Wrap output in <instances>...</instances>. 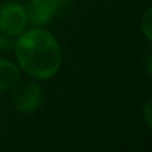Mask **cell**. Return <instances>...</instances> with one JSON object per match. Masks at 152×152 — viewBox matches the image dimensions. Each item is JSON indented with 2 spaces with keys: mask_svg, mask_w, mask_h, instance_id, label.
I'll use <instances>...</instances> for the list:
<instances>
[{
  "mask_svg": "<svg viewBox=\"0 0 152 152\" xmlns=\"http://www.w3.org/2000/svg\"><path fill=\"white\" fill-rule=\"evenodd\" d=\"M14 51L20 67L34 79H49L61 67L63 52L60 43L40 27L20 33Z\"/></svg>",
  "mask_w": 152,
  "mask_h": 152,
  "instance_id": "obj_1",
  "label": "cell"
},
{
  "mask_svg": "<svg viewBox=\"0 0 152 152\" xmlns=\"http://www.w3.org/2000/svg\"><path fill=\"white\" fill-rule=\"evenodd\" d=\"M28 20L26 8L17 2H8L0 8V31L17 37L26 30Z\"/></svg>",
  "mask_w": 152,
  "mask_h": 152,
  "instance_id": "obj_2",
  "label": "cell"
},
{
  "mask_svg": "<svg viewBox=\"0 0 152 152\" xmlns=\"http://www.w3.org/2000/svg\"><path fill=\"white\" fill-rule=\"evenodd\" d=\"M12 102L18 112H24V113L34 112L43 103L42 88L33 81L24 82L14 91Z\"/></svg>",
  "mask_w": 152,
  "mask_h": 152,
  "instance_id": "obj_3",
  "label": "cell"
},
{
  "mask_svg": "<svg viewBox=\"0 0 152 152\" xmlns=\"http://www.w3.org/2000/svg\"><path fill=\"white\" fill-rule=\"evenodd\" d=\"M27 20L36 27H42L49 24L54 18L48 5V0H28L26 6Z\"/></svg>",
  "mask_w": 152,
  "mask_h": 152,
  "instance_id": "obj_4",
  "label": "cell"
},
{
  "mask_svg": "<svg viewBox=\"0 0 152 152\" xmlns=\"http://www.w3.org/2000/svg\"><path fill=\"white\" fill-rule=\"evenodd\" d=\"M20 81V69L9 60H0V93L12 90Z\"/></svg>",
  "mask_w": 152,
  "mask_h": 152,
  "instance_id": "obj_5",
  "label": "cell"
},
{
  "mask_svg": "<svg viewBox=\"0 0 152 152\" xmlns=\"http://www.w3.org/2000/svg\"><path fill=\"white\" fill-rule=\"evenodd\" d=\"M48 5L52 14V18H61L69 14L73 8L72 0H48Z\"/></svg>",
  "mask_w": 152,
  "mask_h": 152,
  "instance_id": "obj_6",
  "label": "cell"
},
{
  "mask_svg": "<svg viewBox=\"0 0 152 152\" xmlns=\"http://www.w3.org/2000/svg\"><path fill=\"white\" fill-rule=\"evenodd\" d=\"M145 37L151 42L152 36H151V9H146L145 15H143V20H142V26H140Z\"/></svg>",
  "mask_w": 152,
  "mask_h": 152,
  "instance_id": "obj_7",
  "label": "cell"
},
{
  "mask_svg": "<svg viewBox=\"0 0 152 152\" xmlns=\"http://www.w3.org/2000/svg\"><path fill=\"white\" fill-rule=\"evenodd\" d=\"M14 40H12V36H8L5 33L0 31V51H11L14 49Z\"/></svg>",
  "mask_w": 152,
  "mask_h": 152,
  "instance_id": "obj_8",
  "label": "cell"
},
{
  "mask_svg": "<svg viewBox=\"0 0 152 152\" xmlns=\"http://www.w3.org/2000/svg\"><path fill=\"white\" fill-rule=\"evenodd\" d=\"M143 118H145V121H146V125L151 127V125H152V119H151V100H146V103H145Z\"/></svg>",
  "mask_w": 152,
  "mask_h": 152,
  "instance_id": "obj_9",
  "label": "cell"
}]
</instances>
